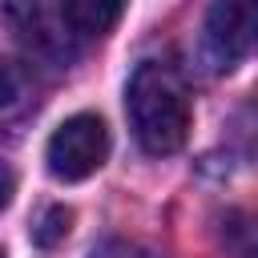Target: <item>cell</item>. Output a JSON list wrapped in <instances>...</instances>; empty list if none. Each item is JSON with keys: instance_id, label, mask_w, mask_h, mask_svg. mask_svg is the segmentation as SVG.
I'll use <instances>...</instances> for the list:
<instances>
[{"instance_id": "obj_1", "label": "cell", "mask_w": 258, "mask_h": 258, "mask_svg": "<svg viewBox=\"0 0 258 258\" xmlns=\"http://www.w3.org/2000/svg\"><path fill=\"white\" fill-rule=\"evenodd\" d=\"M125 113L137 145L153 157L177 153L189 137V97L181 77L161 60H141L125 85Z\"/></svg>"}, {"instance_id": "obj_4", "label": "cell", "mask_w": 258, "mask_h": 258, "mask_svg": "<svg viewBox=\"0 0 258 258\" xmlns=\"http://www.w3.org/2000/svg\"><path fill=\"white\" fill-rule=\"evenodd\" d=\"M0 12H4L8 36L28 56H36V60H60V36L48 32L36 0H0Z\"/></svg>"}, {"instance_id": "obj_3", "label": "cell", "mask_w": 258, "mask_h": 258, "mask_svg": "<svg viewBox=\"0 0 258 258\" xmlns=\"http://www.w3.org/2000/svg\"><path fill=\"white\" fill-rule=\"evenodd\" d=\"M258 52V0H214L202 24V56L210 69L230 73Z\"/></svg>"}, {"instance_id": "obj_5", "label": "cell", "mask_w": 258, "mask_h": 258, "mask_svg": "<svg viewBox=\"0 0 258 258\" xmlns=\"http://www.w3.org/2000/svg\"><path fill=\"white\" fill-rule=\"evenodd\" d=\"M125 0H60V16L77 36H105L117 16H121Z\"/></svg>"}, {"instance_id": "obj_7", "label": "cell", "mask_w": 258, "mask_h": 258, "mask_svg": "<svg viewBox=\"0 0 258 258\" xmlns=\"http://www.w3.org/2000/svg\"><path fill=\"white\" fill-rule=\"evenodd\" d=\"M89 258H157V254L145 250V246H137V242H129V238H109V242L93 246Z\"/></svg>"}, {"instance_id": "obj_6", "label": "cell", "mask_w": 258, "mask_h": 258, "mask_svg": "<svg viewBox=\"0 0 258 258\" xmlns=\"http://www.w3.org/2000/svg\"><path fill=\"white\" fill-rule=\"evenodd\" d=\"M69 222H73V214H69L64 206H48V210L40 214V222L32 226V242H36L40 250H52V246L69 234Z\"/></svg>"}, {"instance_id": "obj_2", "label": "cell", "mask_w": 258, "mask_h": 258, "mask_svg": "<svg viewBox=\"0 0 258 258\" xmlns=\"http://www.w3.org/2000/svg\"><path fill=\"white\" fill-rule=\"evenodd\" d=\"M105 157H109V129L97 113H77L60 121L44 145V161L56 181H85L105 165Z\"/></svg>"}, {"instance_id": "obj_8", "label": "cell", "mask_w": 258, "mask_h": 258, "mask_svg": "<svg viewBox=\"0 0 258 258\" xmlns=\"http://www.w3.org/2000/svg\"><path fill=\"white\" fill-rule=\"evenodd\" d=\"M24 101V77H20V64H4V117L12 121L16 109Z\"/></svg>"}]
</instances>
